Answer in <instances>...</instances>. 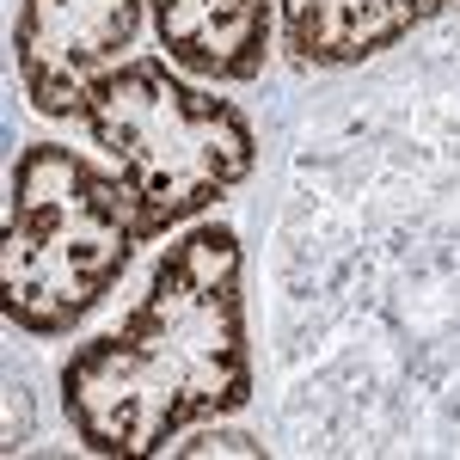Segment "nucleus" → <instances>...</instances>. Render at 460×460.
I'll list each match as a JSON object with an SVG mask.
<instances>
[{
	"instance_id": "nucleus-1",
	"label": "nucleus",
	"mask_w": 460,
	"mask_h": 460,
	"mask_svg": "<svg viewBox=\"0 0 460 460\" xmlns=\"http://www.w3.org/2000/svg\"><path fill=\"white\" fill-rule=\"evenodd\" d=\"M56 387L93 455H166L184 424L240 411L258 387L240 234L221 221L178 234L129 319L74 344Z\"/></svg>"
},
{
	"instance_id": "nucleus-2",
	"label": "nucleus",
	"mask_w": 460,
	"mask_h": 460,
	"mask_svg": "<svg viewBox=\"0 0 460 460\" xmlns=\"http://www.w3.org/2000/svg\"><path fill=\"white\" fill-rule=\"evenodd\" d=\"M6 190L0 314L31 338H68L142 246L136 203L117 172H99L62 142L19 147Z\"/></svg>"
},
{
	"instance_id": "nucleus-3",
	"label": "nucleus",
	"mask_w": 460,
	"mask_h": 460,
	"mask_svg": "<svg viewBox=\"0 0 460 460\" xmlns=\"http://www.w3.org/2000/svg\"><path fill=\"white\" fill-rule=\"evenodd\" d=\"M80 123L123 178L142 246L203 215L258 166V129L246 111L178 80L160 56L117 62L93 86Z\"/></svg>"
},
{
	"instance_id": "nucleus-4",
	"label": "nucleus",
	"mask_w": 460,
	"mask_h": 460,
	"mask_svg": "<svg viewBox=\"0 0 460 460\" xmlns=\"http://www.w3.org/2000/svg\"><path fill=\"white\" fill-rule=\"evenodd\" d=\"M147 0H19L13 62L37 117H86L93 86L136 43Z\"/></svg>"
},
{
	"instance_id": "nucleus-5",
	"label": "nucleus",
	"mask_w": 460,
	"mask_h": 460,
	"mask_svg": "<svg viewBox=\"0 0 460 460\" xmlns=\"http://www.w3.org/2000/svg\"><path fill=\"white\" fill-rule=\"evenodd\" d=\"M442 0H277L283 19V49L295 68H362L387 56L393 43L429 25Z\"/></svg>"
},
{
	"instance_id": "nucleus-6",
	"label": "nucleus",
	"mask_w": 460,
	"mask_h": 460,
	"mask_svg": "<svg viewBox=\"0 0 460 460\" xmlns=\"http://www.w3.org/2000/svg\"><path fill=\"white\" fill-rule=\"evenodd\" d=\"M154 37L172 68L246 86L270 56V0H154Z\"/></svg>"
},
{
	"instance_id": "nucleus-7",
	"label": "nucleus",
	"mask_w": 460,
	"mask_h": 460,
	"mask_svg": "<svg viewBox=\"0 0 460 460\" xmlns=\"http://www.w3.org/2000/svg\"><path fill=\"white\" fill-rule=\"evenodd\" d=\"M178 460H203V455H246V460H264V442L246 436V429H197V436H184L172 442Z\"/></svg>"
}]
</instances>
